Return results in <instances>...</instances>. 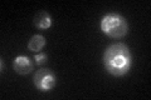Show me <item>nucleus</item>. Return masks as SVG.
<instances>
[{"label":"nucleus","mask_w":151,"mask_h":100,"mask_svg":"<svg viewBox=\"0 0 151 100\" xmlns=\"http://www.w3.org/2000/svg\"><path fill=\"white\" fill-rule=\"evenodd\" d=\"M103 66L113 77H124L131 70L132 55L129 46L124 43L111 44L103 53Z\"/></svg>","instance_id":"1"},{"label":"nucleus","mask_w":151,"mask_h":100,"mask_svg":"<svg viewBox=\"0 0 151 100\" xmlns=\"http://www.w3.org/2000/svg\"><path fill=\"white\" fill-rule=\"evenodd\" d=\"M101 30L112 39H121L129 33V24L126 19L117 13H108L101 19Z\"/></svg>","instance_id":"2"},{"label":"nucleus","mask_w":151,"mask_h":100,"mask_svg":"<svg viewBox=\"0 0 151 100\" xmlns=\"http://www.w3.org/2000/svg\"><path fill=\"white\" fill-rule=\"evenodd\" d=\"M33 80L35 88L40 91H50L57 84V77L50 69H39Z\"/></svg>","instance_id":"3"},{"label":"nucleus","mask_w":151,"mask_h":100,"mask_svg":"<svg viewBox=\"0 0 151 100\" xmlns=\"http://www.w3.org/2000/svg\"><path fill=\"white\" fill-rule=\"evenodd\" d=\"M13 68L15 70V73L20 74V75H28L33 71L34 64L33 61L25 55H19L17 56L13 61Z\"/></svg>","instance_id":"4"},{"label":"nucleus","mask_w":151,"mask_h":100,"mask_svg":"<svg viewBox=\"0 0 151 100\" xmlns=\"http://www.w3.org/2000/svg\"><path fill=\"white\" fill-rule=\"evenodd\" d=\"M34 25L40 30H47L52 26V18L45 10L39 11L34 16Z\"/></svg>","instance_id":"5"},{"label":"nucleus","mask_w":151,"mask_h":100,"mask_svg":"<svg viewBox=\"0 0 151 100\" xmlns=\"http://www.w3.org/2000/svg\"><path fill=\"white\" fill-rule=\"evenodd\" d=\"M45 45H47L45 38L40 34H35L30 38L29 43H28V50L34 51V53H39Z\"/></svg>","instance_id":"6"},{"label":"nucleus","mask_w":151,"mask_h":100,"mask_svg":"<svg viewBox=\"0 0 151 100\" xmlns=\"http://www.w3.org/2000/svg\"><path fill=\"white\" fill-rule=\"evenodd\" d=\"M47 60H48V55H47L45 53H38V54L34 55V61L38 65H42V64L47 63Z\"/></svg>","instance_id":"7"}]
</instances>
